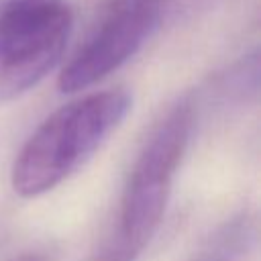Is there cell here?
Listing matches in <instances>:
<instances>
[{"label":"cell","instance_id":"6","mask_svg":"<svg viewBox=\"0 0 261 261\" xmlns=\"http://www.w3.org/2000/svg\"><path fill=\"white\" fill-rule=\"evenodd\" d=\"M163 22H186L220 6L224 0H161Z\"/></svg>","mask_w":261,"mask_h":261},{"label":"cell","instance_id":"1","mask_svg":"<svg viewBox=\"0 0 261 261\" xmlns=\"http://www.w3.org/2000/svg\"><path fill=\"white\" fill-rule=\"evenodd\" d=\"M130 104L126 90H108L73 100L49 114L14 159V192L35 198L67 179L124 120Z\"/></svg>","mask_w":261,"mask_h":261},{"label":"cell","instance_id":"3","mask_svg":"<svg viewBox=\"0 0 261 261\" xmlns=\"http://www.w3.org/2000/svg\"><path fill=\"white\" fill-rule=\"evenodd\" d=\"M71 29L65 0H0V102L22 96L59 63Z\"/></svg>","mask_w":261,"mask_h":261},{"label":"cell","instance_id":"5","mask_svg":"<svg viewBox=\"0 0 261 261\" xmlns=\"http://www.w3.org/2000/svg\"><path fill=\"white\" fill-rule=\"evenodd\" d=\"M255 220L241 212L218 226L192 261H249L255 249Z\"/></svg>","mask_w":261,"mask_h":261},{"label":"cell","instance_id":"2","mask_svg":"<svg viewBox=\"0 0 261 261\" xmlns=\"http://www.w3.org/2000/svg\"><path fill=\"white\" fill-rule=\"evenodd\" d=\"M194 114L192 98L177 100L143 143L122 192L116 230L98 261H135L157 232L194 130Z\"/></svg>","mask_w":261,"mask_h":261},{"label":"cell","instance_id":"4","mask_svg":"<svg viewBox=\"0 0 261 261\" xmlns=\"http://www.w3.org/2000/svg\"><path fill=\"white\" fill-rule=\"evenodd\" d=\"M163 24L161 0H110L98 24L59 75L63 92H77L122 67Z\"/></svg>","mask_w":261,"mask_h":261},{"label":"cell","instance_id":"7","mask_svg":"<svg viewBox=\"0 0 261 261\" xmlns=\"http://www.w3.org/2000/svg\"><path fill=\"white\" fill-rule=\"evenodd\" d=\"M12 261H49V257L43 253V251H31V253H24Z\"/></svg>","mask_w":261,"mask_h":261}]
</instances>
